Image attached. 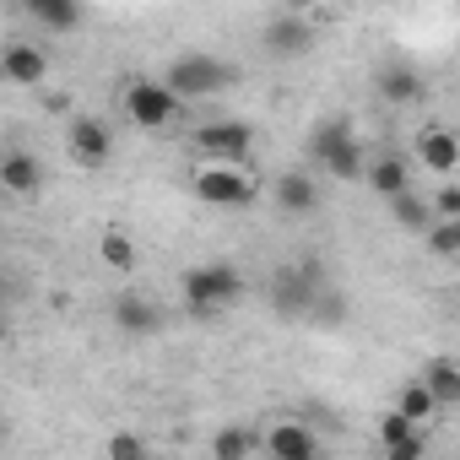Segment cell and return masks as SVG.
<instances>
[{
    "label": "cell",
    "instance_id": "1",
    "mask_svg": "<svg viewBox=\"0 0 460 460\" xmlns=\"http://www.w3.org/2000/svg\"><path fill=\"white\" fill-rule=\"evenodd\" d=\"M325 293H331V288H325V266H320L314 255L277 266V271H271V288H266V298H271V309H277L282 320H314V309H320Z\"/></svg>",
    "mask_w": 460,
    "mask_h": 460
},
{
    "label": "cell",
    "instance_id": "2",
    "mask_svg": "<svg viewBox=\"0 0 460 460\" xmlns=\"http://www.w3.org/2000/svg\"><path fill=\"white\" fill-rule=\"evenodd\" d=\"M244 271L234 266V261H211V266H195V271H184V282H179V293H184V309L190 314H217V309H234L239 298H244Z\"/></svg>",
    "mask_w": 460,
    "mask_h": 460
},
{
    "label": "cell",
    "instance_id": "3",
    "mask_svg": "<svg viewBox=\"0 0 460 460\" xmlns=\"http://www.w3.org/2000/svg\"><path fill=\"white\" fill-rule=\"evenodd\" d=\"M239 71L227 66V60H217V55H179L173 66H168V76H163V87L179 98V103H195V98H211V93H222L227 82H234Z\"/></svg>",
    "mask_w": 460,
    "mask_h": 460
},
{
    "label": "cell",
    "instance_id": "4",
    "mask_svg": "<svg viewBox=\"0 0 460 460\" xmlns=\"http://www.w3.org/2000/svg\"><path fill=\"white\" fill-rule=\"evenodd\" d=\"M250 146H255V130L244 119H211L195 130V157L206 168H239L250 157Z\"/></svg>",
    "mask_w": 460,
    "mask_h": 460
},
{
    "label": "cell",
    "instance_id": "5",
    "mask_svg": "<svg viewBox=\"0 0 460 460\" xmlns=\"http://www.w3.org/2000/svg\"><path fill=\"white\" fill-rule=\"evenodd\" d=\"M125 114L141 125V130H168L173 119H179V98L163 87V82H130L125 87Z\"/></svg>",
    "mask_w": 460,
    "mask_h": 460
},
{
    "label": "cell",
    "instance_id": "6",
    "mask_svg": "<svg viewBox=\"0 0 460 460\" xmlns=\"http://www.w3.org/2000/svg\"><path fill=\"white\" fill-rule=\"evenodd\" d=\"M314 22L304 17V12H277L271 22H266V33H261V44H266V55L271 60H304L309 49H314Z\"/></svg>",
    "mask_w": 460,
    "mask_h": 460
},
{
    "label": "cell",
    "instance_id": "7",
    "mask_svg": "<svg viewBox=\"0 0 460 460\" xmlns=\"http://www.w3.org/2000/svg\"><path fill=\"white\" fill-rule=\"evenodd\" d=\"M109 314H114V325H119L130 341H146V336H157V331L168 325V309H163L157 298H146V293H119V298L109 304Z\"/></svg>",
    "mask_w": 460,
    "mask_h": 460
},
{
    "label": "cell",
    "instance_id": "8",
    "mask_svg": "<svg viewBox=\"0 0 460 460\" xmlns=\"http://www.w3.org/2000/svg\"><path fill=\"white\" fill-rule=\"evenodd\" d=\"M195 195L206 206H250L255 200V184L239 168H200L195 173Z\"/></svg>",
    "mask_w": 460,
    "mask_h": 460
},
{
    "label": "cell",
    "instance_id": "9",
    "mask_svg": "<svg viewBox=\"0 0 460 460\" xmlns=\"http://www.w3.org/2000/svg\"><path fill=\"white\" fill-rule=\"evenodd\" d=\"M266 455L271 460H320V433L309 422H277V428H266Z\"/></svg>",
    "mask_w": 460,
    "mask_h": 460
},
{
    "label": "cell",
    "instance_id": "10",
    "mask_svg": "<svg viewBox=\"0 0 460 460\" xmlns=\"http://www.w3.org/2000/svg\"><path fill=\"white\" fill-rule=\"evenodd\" d=\"M0 76H6L12 87H39L49 76V49L44 44H6V55H0Z\"/></svg>",
    "mask_w": 460,
    "mask_h": 460
},
{
    "label": "cell",
    "instance_id": "11",
    "mask_svg": "<svg viewBox=\"0 0 460 460\" xmlns=\"http://www.w3.org/2000/svg\"><path fill=\"white\" fill-rule=\"evenodd\" d=\"M66 141H71V157H76L82 168H103L109 152H114V130H109L103 119H76Z\"/></svg>",
    "mask_w": 460,
    "mask_h": 460
},
{
    "label": "cell",
    "instance_id": "12",
    "mask_svg": "<svg viewBox=\"0 0 460 460\" xmlns=\"http://www.w3.org/2000/svg\"><path fill=\"white\" fill-rule=\"evenodd\" d=\"M417 157H422V168H433V173H455V168H460V141H455V130L428 125V130L417 136Z\"/></svg>",
    "mask_w": 460,
    "mask_h": 460
},
{
    "label": "cell",
    "instance_id": "13",
    "mask_svg": "<svg viewBox=\"0 0 460 460\" xmlns=\"http://www.w3.org/2000/svg\"><path fill=\"white\" fill-rule=\"evenodd\" d=\"M277 206H282L288 217H309V211L320 206V184H314V173H304V168L277 173Z\"/></svg>",
    "mask_w": 460,
    "mask_h": 460
},
{
    "label": "cell",
    "instance_id": "14",
    "mask_svg": "<svg viewBox=\"0 0 460 460\" xmlns=\"http://www.w3.org/2000/svg\"><path fill=\"white\" fill-rule=\"evenodd\" d=\"M374 195H385V200H395V195H406L411 190V163L401 157V152H385L379 163H368V179H363Z\"/></svg>",
    "mask_w": 460,
    "mask_h": 460
},
{
    "label": "cell",
    "instance_id": "15",
    "mask_svg": "<svg viewBox=\"0 0 460 460\" xmlns=\"http://www.w3.org/2000/svg\"><path fill=\"white\" fill-rule=\"evenodd\" d=\"M0 184H6L12 195H33V190H44V163L17 146V152L0 157Z\"/></svg>",
    "mask_w": 460,
    "mask_h": 460
},
{
    "label": "cell",
    "instance_id": "16",
    "mask_svg": "<svg viewBox=\"0 0 460 460\" xmlns=\"http://www.w3.org/2000/svg\"><path fill=\"white\" fill-rule=\"evenodd\" d=\"M28 17H33L44 33H76L87 12L76 6V0H28Z\"/></svg>",
    "mask_w": 460,
    "mask_h": 460
},
{
    "label": "cell",
    "instance_id": "17",
    "mask_svg": "<svg viewBox=\"0 0 460 460\" xmlns=\"http://www.w3.org/2000/svg\"><path fill=\"white\" fill-rule=\"evenodd\" d=\"M261 444H266V438H261L255 428L227 422V428H217V433H211V460H250Z\"/></svg>",
    "mask_w": 460,
    "mask_h": 460
},
{
    "label": "cell",
    "instance_id": "18",
    "mask_svg": "<svg viewBox=\"0 0 460 460\" xmlns=\"http://www.w3.org/2000/svg\"><path fill=\"white\" fill-rule=\"evenodd\" d=\"M385 206H390L395 227H406V234H428V227L438 222V217H433V200H422L417 190H406V195H395V200H385Z\"/></svg>",
    "mask_w": 460,
    "mask_h": 460
},
{
    "label": "cell",
    "instance_id": "19",
    "mask_svg": "<svg viewBox=\"0 0 460 460\" xmlns=\"http://www.w3.org/2000/svg\"><path fill=\"white\" fill-rule=\"evenodd\" d=\"M379 98L385 103H417L422 98V76L411 66H385L379 71Z\"/></svg>",
    "mask_w": 460,
    "mask_h": 460
},
{
    "label": "cell",
    "instance_id": "20",
    "mask_svg": "<svg viewBox=\"0 0 460 460\" xmlns=\"http://www.w3.org/2000/svg\"><path fill=\"white\" fill-rule=\"evenodd\" d=\"M422 385L433 390V401H438V406H460V363L433 358V363L422 368Z\"/></svg>",
    "mask_w": 460,
    "mask_h": 460
},
{
    "label": "cell",
    "instance_id": "21",
    "mask_svg": "<svg viewBox=\"0 0 460 460\" xmlns=\"http://www.w3.org/2000/svg\"><path fill=\"white\" fill-rule=\"evenodd\" d=\"M341 146H352V125H347V119H320V125H314V136H309V152H314V163L325 168V163H331Z\"/></svg>",
    "mask_w": 460,
    "mask_h": 460
},
{
    "label": "cell",
    "instance_id": "22",
    "mask_svg": "<svg viewBox=\"0 0 460 460\" xmlns=\"http://www.w3.org/2000/svg\"><path fill=\"white\" fill-rule=\"evenodd\" d=\"M395 411H401L406 422H417V428H422V422L438 411V401H433V390H428L422 379H411V385H401V401H395Z\"/></svg>",
    "mask_w": 460,
    "mask_h": 460
},
{
    "label": "cell",
    "instance_id": "23",
    "mask_svg": "<svg viewBox=\"0 0 460 460\" xmlns=\"http://www.w3.org/2000/svg\"><path fill=\"white\" fill-rule=\"evenodd\" d=\"M98 261H103L109 271H136V244H130V234H103V239H98Z\"/></svg>",
    "mask_w": 460,
    "mask_h": 460
},
{
    "label": "cell",
    "instance_id": "24",
    "mask_svg": "<svg viewBox=\"0 0 460 460\" xmlns=\"http://www.w3.org/2000/svg\"><path fill=\"white\" fill-rule=\"evenodd\" d=\"M422 239H428V255H438V261H455V255H460V217H455V222H444V217H438V222L428 227Z\"/></svg>",
    "mask_w": 460,
    "mask_h": 460
},
{
    "label": "cell",
    "instance_id": "25",
    "mask_svg": "<svg viewBox=\"0 0 460 460\" xmlns=\"http://www.w3.org/2000/svg\"><path fill=\"white\" fill-rule=\"evenodd\" d=\"M379 444H385V449H401V444H428V438H422L417 422H406L401 411H390V417L379 422Z\"/></svg>",
    "mask_w": 460,
    "mask_h": 460
},
{
    "label": "cell",
    "instance_id": "26",
    "mask_svg": "<svg viewBox=\"0 0 460 460\" xmlns=\"http://www.w3.org/2000/svg\"><path fill=\"white\" fill-rule=\"evenodd\" d=\"M325 173H331V179H341V184H347V179H368V163H363L358 141H352V146H341V152L325 163Z\"/></svg>",
    "mask_w": 460,
    "mask_h": 460
},
{
    "label": "cell",
    "instance_id": "27",
    "mask_svg": "<svg viewBox=\"0 0 460 460\" xmlns=\"http://www.w3.org/2000/svg\"><path fill=\"white\" fill-rule=\"evenodd\" d=\"M103 455H109V460H152V455H146V438L130 433V428H125V433H109V449H103Z\"/></svg>",
    "mask_w": 460,
    "mask_h": 460
},
{
    "label": "cell",
    "instance_id": "28",
    "mask_svg": "<svg viewBox=\"0 0 460 460\" xmlns=\"http://www.w3.org/2000/svg\"><path fill=\"white\" fill-rule=\"evenodd\" d=\"M314 320H320V325H341V320H347V298H341V293H325L320 309H314Z\"/></svg>",
    "mask_w": 460,
    "mask_h": 460
},
{
    "label": "cell",
    "instance_id": "29",
    "mask_svg": "<svg viewBox=\"0 0 460 460\" xmlns=\"http://www.w3.org/2000/svg\"><path fill=\"white\" fill-rule=\"evenodd\" d=\"M433 217H444V222L460 217V184H444V190L433 195Z\"/></svg>",
    "mask_w": 460,
    "mask_h": 460
},
{
    "label": "cell",
    "instance_id": "30",
    "mask_svg": "<svg viewBox=\"0 0 460 460\" xmlns=\"http://www.w3.org/2000/svg\"><path fill=\"white\" fill-rule=\"evenodd\" d=\"M385 460H428V444H401V449H385Z\"/></svg>",
    "mask_w": 460,
    "mask_h": 460
},
{
    "label": "cell",
    "instance_id": "31",
    "mask_svg": "<svg viewBox=\"0 0 460 460\" xmlns=\"http://www.w3.org/2000/svg\"><path fill=\"white\" fill-rule=\"evenodd\" d=\"M44 109H49V114H66V109H71V98H66V93H49V98H44Z\"/></svg>",
    "mask_w": 460,
    "mask_h": 460
},
{
    "label": "cell",
    "instance_id": "32",
    "mask_svg": "<svg viewBox=\"0 0 460 460\" xmlns=\"http://www.w3.org/2000/svg\"><path fill=\"white\" fill-rule=\"evenodd\" d=\"M152 460H173V455H152Z\"/></svg>",
    "mask_w": 460,
    "mask_h": 460
}]
</instances>
